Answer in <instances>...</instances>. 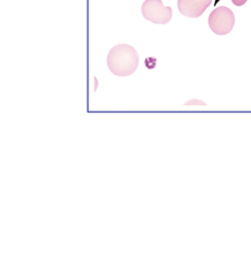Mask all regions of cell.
<instances>
[{
    "label": "cell",
    "instance_id": "5b68a950",
    "mask_svg": "<svg viewBox=\"0 0 251 256\" xmlns=\"http://www.w3.org/2000/svg\"><path fill=\"white\" fill-rule=\"evenodd\" d=\"M231 1L235 6H242L247 2V0H231Z\"/></svg>",
    "mask_w": 251,
    "mask_h": 256
},
{
    "label": "cell",
    "instance_id": "277c9868",
    "mask_svg": "<svg viewBox=\"0 0 251 256\" xmlns=\"http://www.w3.org/2000/svg\"><path fill=\"white\" fill-rule=\"evenodd\" d=\"M214 0H177L179 12L189 18H197L213 3Z\"/></svg>",
    "mask_w": 251,
    "mask_h": 256
},
{
    "label": "cell",
    "instance_id": "6da1fadb",
    "mask_svg": "<svg viewBox=\"0 0 251 256\" xmlns=\"http://www.w3.org/2000/svg\"><path fill=\"white\" fill-rule=\"evenodd\" d=\"M139 64L137 51L128 44H118L110 49L107 55L109 70L117 76H129L133 74Z\"/></svg>",
    "mask_w": 251,
    "mask_h": 256
},
{
    "label": "cell",
    "instance_id": "7a4b0ae2",
    "mask_svg": "<svg viewBox=\"0 0 251 256\" xmlns=\"http://www.w3.org/2000/svg\"><path fill=\"white\" fill-rule=\"evenodd\" d=\"M235 16L233 12L225 6L215 8L208 17L209 28L217 35H226L234 27Z\"/></svg>",
    "mask_w": 251,
    "mask_h": 256
},
{
    "label": "cell",
    "instance_id": "3957f363",
    "mask_svg": "<svg viewBox=\"0 0 251 256\" xmlns=\"http://www.w3.org/2000/svg\"><path fill=\"white\" fill-rule=\"evenodd\" d=\"M143 17L155 24H166L172 18V9L161 0H145L141 7Z\"/></svg>",
    "mask_w": 251,
    "mask_h": 256
}]
</instances>
